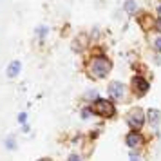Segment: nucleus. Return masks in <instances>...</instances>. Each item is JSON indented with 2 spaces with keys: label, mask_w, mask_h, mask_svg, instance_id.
Returning a JSON list of instances; mask_svg holds the SVG:
<instances>
[{
  "label": "nucleus",
  "mask_w": 161,
  "mask_h": 161,
  "mask_svg": "<svg viewBox=\"0 0 161 161\" xmlns=\"http://www.w3.org/2000/svg\"><path fill=\"white\" fill-rule=\"evenodd\" d=\"M87 71L91 74V78L94 80H103L107 78L112 71V62H110L109 56L105 54H96L91 58V62L87 64Z\"/></svg>",
  "instance_id": "f257e3e1"
},
{
  "label": "nucleus",
  "mask_w": 161,
  "mask_h": 161,
  "mask_svg": "<svg viewBox=\"0 0 161 161\" xmlns=\"http://www.w3.org/2000/svg\"><path fill=\"white\" fill-rule=\"evenodd\" d=\"M91 107H92V112L94 116L102 118V119H112L116 118L118 109H116V102H112L110 98H96L94 102H91Z\"/></svg>",
  "instance_id": "f03ea898"
},
{
  "label": "nucleus",
  "mask_w": 161,
  "mask_h": 161,
  "mask_svg": "<svg viewBox=\"0 0 161 161\" xmlns=\"http://www.w3.org/2000/svg\"><path fill=\"white\" fill-rule=\"evenodd\" d=\"M127 125L130 130H141L147 125V110H143L141 107H132L127 112Z\"/></svg>",
  "instance_id": "7ed1b4c3"
},
{
  "label": "nucleus",
  "mask_w": 161,
  "mask_h": 161,
  "mask_svg": "<svg viewBox=\"0 0 161 161\" xmlns=\"http://www.w3.org/2000/svg\"><path fill=\"white\" fill-rule=\"evenodd\" d=\"M130 91L138 98H143V96L150 91V81L147 80L143 74H134L130 78Z\"/></svg>",
  "instance_id": "20e7f679"
},
{
  "label": "nucleus",
  "mask_w": 161,
  "mask_h": 161,
  "mask_svg": "<svg viewBox=\"0 0 161 161\" xmlns=\"http://www.w3.org/2000/svg\"><path fill=\"white\" fill-rule=\"evenodd\" d=\"M145 134L141 130H129L125 134V147L129 148V150H139L141 147L145 145Z\"/></svg>",
  "instance_id": "39448f33"
},
{
  "label": "nucleus",
  "mask_w": 161,
  "mask_h": 161,
  "mask_svg": "<svg viewBox=\"0 0 161 161\" xmlns=\"http://www.w3.org/2000/svg\"><path fill=\"white\" fill-rule=\"evenodd\" d=\"M107 94L112 102H121V100H125V94H127V85L119 80L110 81L107 87Z\"/></svg>",
  "instance_id": "423d86ee"
},
{
  "label": "nucleus",
  "mask_w": 161,
  "mask_h": 161,
  "mask_svg": "<svg viewBox=\"0 0 161 161\" xmlns=\"http://www.w3.org/2000/svg\"><path fill=\"white\" fill-rule=\"evenodd\" d=\"M147 123H148L154 130H156V129L159 127V123H161V110L154 109V107L147 109Z\"/></svg>",
  "instance_id": "0eeeda50"
},
{
  "label": "nucleus",
  "mask_w": 161,
  "mask_h": 161,
  "mask_svg": "<svg viewBox=\"0 0 161 161\" xmlns=\"http://www.w3.org/2000/svg\"><path fill=\"white\" fill-rule=\"evenodd\" d=\"M22 71V62L20 60H13V62H9L8 69H6V76L8 78H16L18 74Z\"/></svg>",
  "instance_id": "6e6552de"
},
{
  "label": "nucleus",
  "mask_w": 161,
  "mask_h": 161,
  "mask_svg": "<svg viewBox=\"0 0 161 161\" xmlns=\"http://www.w3.org/2000/svg\"><path fill=\"white\" fill-rule=\"evenodd\" d=\"M4 148H6V150H9V152L18 148V145H16V138L13 136V134H9L8 138L4 139Z\"/></svg>",
  "instance_id": "1a4fd4ad"
},
{
  "label": "nucleus",
  "mask_w": 161,
  "mask_h": 161,
  "mask_svg": "<svg viewBox=\"0 0 161 161\" xmlns=\"http://www.w3.org/2000/svg\"><path fill=\"white\" fill-rule=\"evenodd\" d=\"M47 33H49V29H47V25H38L36 27V31H35V35H36V38H38V42H44L45 40V36H47Z\"/></svg>",
  "instance_id": "9d476101"
},
{
  "label": "nucleus",
  "mask_w": 161,
  "mask_h": 161,
  "mask_svg": "<svg viewBox=\"0 0 161 161\" xmlns=\"http://www.w3.org/2000/svg\"><path fill=\"white\" fill-rule=\"evenodd\" d=\"M92 116H94V112H92L91 103H89V105H85V107H81V110H80V118H81V119H91Z\"/></svg>",
  "instance_id": "9b49d317"
},
{
  "label": "nucleus",
  "mask_w": 161,
  "mask_h": 161,
  "mask_svg": "<svg viewBox=\"0 0 161 161\" xmlns=\"http://www.w3.org/2000/svg\"><path fill=\"white\" fill-rule=\"evenodd\" d=\"M123 9H125V13H127V15H134V13H136V9H138V6H136V2H134V0H125Z\"/></svg>",
  "instance_id": "f8f14e48"
},
{
  "label": "nucleus",
  "mask_w": 161,
  "mask_h": 161,
  "mask_svg": "<svg viewBox=\"0 0 161 161\" xmlns=\"http://www.w3.org/2000/svg\"><path fill=\"white\" fill-rule=\"evenodd\" d=\"M143 156H141V150H129V161H141Z\"/></svg>",
  "instance_id": "ddd939ff"
},
{
  "label": "nucleus",
  "mask_w": 161,
  "mask_h": 161,
  "mask_svg": "<svg viewBox=\"0 0 161 161\" xmlns=\"http://www.w3.org/2000/svg\"><path fill=\"white\" fill-rule=\"evenodd\" d=\"M65 161H85V159H83V156H81V154L71 152L69 156H67V159H65Z\"/></svg>",
  "instance_id": "4468645a"
},
{
  "label": "nucleus",
  "mask_w": 161,
  "mask_h": 161,
  "mask_svg": "<svg viewBox=\"0 0 161 161\" xmlns=\"http://www.w3.org/2000/svg\"><path fill=\"white\" fill-rule=\"evenodd\" d=\"M27 118H29L27 112H20V114L16 116V121H18L20 125H27Z\"/></svg>",
  "instance_id": "2eb2a0df"
},
{
  "label": "nucleus",
  "mask_w": 161,
  "mask_h": 161,
  "mask_svg": "<svg viewBox=\"0 0 161 161\" xmlns=\"http://www.w3.org/2000/svg\"><path fill=\"white\" fill-rule=\"evenodd\" d=\"M152 45H154V49H156L158 53H161V35L154 38V44H152Z\"/></svg>",
  "instance_id": "dca6fc26"
},
{
  "label": "nucleus",
  "mask_w": 161,
  "mask_h": 161,
  "mask_svg": "<svg viewBox=\"0 0 161 161\" xmlns=\"http://www.w3.org/2000/svg\"><path fill=\"white\" fill-rule=\"evenodd\" d=\"M156 29L161 31V18H158V22H156Z\"/></svg>",
  "instance_id": "f3484780"
},
{
  "label": "nucleus",
  "mask_w": 161,
  "mask_h": 161,
  "mask_svg": "<svg viewBox=\"0 0 161 161\" xmlns=\"http://www.w3.org/2000/svg\"><path fill=\"white\" fill-rule=\"evenodd\" d=\"M35 161H53L51 158H38V159H35Z\"/></svg>",
  "instance_id": "a211bd4d"
},
{
  "label": "nucleus",
  "mask_w": 161,
  "mask_h": 161,
  "mask_svg": "<svg viewBox=\"0 0 161 161\" xmlns=\"http://www.w3.org/2000/svg\"><path fill=\"white\" fill-rule=\"evenodd\" d=\"M156 11H158V18H161V4L158 6V9H156Z\"/></svg>",
  "instance_id": "6ab92c4d"
}]
</instances>
